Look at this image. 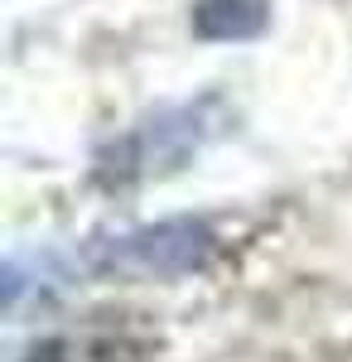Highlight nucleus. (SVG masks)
I'll return each instance as SVG.
<instances>
[{
    "label": "nucleus",
    "mask_w": 352,
    "mask_h": 362,
    "mask_svg": "<svg viewBox=\"0 0 352 362\" xmlns=\"http://www.w3.org/2000/svg\"><path fill=\"white\" fill-rule=\"evenodd\" d=\"M213 256V232L193 218H169V223L140 227L116 237L102 251V266L121 271V276H145V280H169V276H189Z\"/></svg>",
    "instance_id": "nucleus-1"
},
{
    "label": "nucleus",
    "mask_w": 352,
    "mask_h": 362,
    "mask_svg": "<svg viewBox=\"0 0 352 362\" xmlns=\"http://www.w3.org/2000/svg\"><path fill=\"white\" fill-rule=\"evenodd\" d=\"M271 25V0H198L193 34L198 39H256Z\"/></svg>",
    "instance_id": "nucleus-2"
},
{
    "label": "nucleus",
    "mask_w": 352,
    "mask_h": 362,
    "mask_svg": "<svg viewBox=\"0 0 352 362\" xmlns=\"http://www.w3.org/2000/svg\"><path fill=\"white\" fill-rule=\"evenodd\" d=\"M25 362H68V358H63V343H44V348H34Z\"/></svg>",
    "instance_id": "nucleus-3"
}]
</instances>
